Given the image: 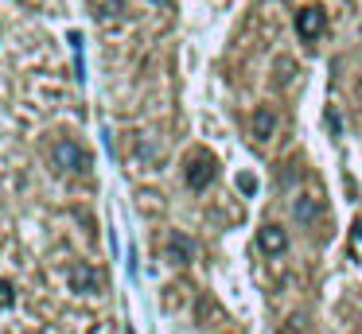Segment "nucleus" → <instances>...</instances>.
Wrapping results in <instances>:
<instances>
[{
  "mask_svg": "<svg viewBox=\"0 0 362 334\" xmlns=\"http://www.w3.org/2000/svg\"><path fill=\"white\" fill-rule=\"evenodd\" d=\"M257 245L265 249L269 256H281L284 249H288V233L281 229V225H273V222H265L261 225V233H257Z\"/></svg>",
  "mask_w": 362,
  "mask_h": 334,
  "instance_id": "nucleus-3",
  "label": "nucleus"
},
{
  "mask_svg": "<svg viewBox=\"0 0 362 334\" xmlns=\"http://www.w3.org/2000/svg\"><path fill=\"white\" fill-rule=\"evenodd\" d=\"M51 155H55V163H59L63 171H86V167H90V155L82 152V148L74 144V140H59Z\"/></svg>",
  "mask_w": 362,
  "mask_h": 334,
  "instance_id": "nucleus-2",
  "label": "nucleus"
},
{
  "mask_svg": "<svg viewBox=\"0 0 362 334\" xmlns=\"http://www.w3.org/2000/svg\"><path fill=\"white\" fill-rule=\"evenodd\" d=\"M354 233H358V237H362V222H358V225H354Z\"/></svg>",
  "mask_w": 362,
  "mask_h": 334,
  "instance_id": "nucleus-11",
  "label": "nucleus"
},
{
  "mask_svg": "<svg viewBox=\"0 0 362 334\" xmlns=\"http://www.w3.org/2000/svg\"><path fill=\"white\" fill-rule=\"evenodd\" d=\"M168 253H172L175 264H187V261H191V241L183 237V233H175V237L168 241Z\"/></svg>",
  "mask_w": 362,
  "mask_h": 334,
  "instance_id": "nucleus-6",
  "label": "nucleus"
},
{
  "mask_svg": "<svg viewBox=\"0 0 362 334\" xmlns=\"http://www.w3.org/2000/svg\"><path fill=\"white\" fill-rule=\"evenodd\" d=\"M323 23H327V16L320 12V8H300L296 12V31L300 39H315L323 31Z\"/></svg>",
  "mask_w": 362,
  "mask_h": 334,
  "instance_id": "nucleus-4",
  "label": "nucleus"
},
{
  "mask_svg": "<svg viewBox=\"0 0 362 334\" xmlns=\"http://www.w3.org/2000/svg\"><path fill=\"white\" fill-rule=\"evenodd\" d=\"M238 186H242V194H257V179L253 175H238Z\"/></svg>",
  "mask_w": 362,
  "mask_h": 334,
  "instance_id": "nucleus-9",
  "label": "nucleus"
},
{
  "mask_svg": "<svg viewBox=\"0 0 362 334\" xmlns=\"http://www.w3.org/2000/svg\"><path fill=\"white\" fill-rule=\"evenodd\" d=\"M74 287H78V292H98L102 280H98L94 268H74Z\"/></svg>",
  "mask_w": 362,
  "mask_h": 334,
  "instance_id": "nucleus-7",
  "label": "nucleus"
},
{
  "mask_svg": "<svg viewBox=\"0 0 362 334\" xmlns=\"http://www.w3.org/2000/svg\"><path fill=\"white\" fill-rule=\"evenodd\" d=\"M214 175H218V160H214L211 152H195L187 160V171H183L191 191H206V186L214 183Z\"/></svg>",
  "mask_w": 362,
  "mask_h": 334,
  "instance_id": "nucleus-1",
  "label": "nucleus"
},
{
  "mask_svg": "<svg viewBox=\"0 0 362 334\" xmlns=\"http://www.w3.org/2000/svg\"><path fill=\"white\" fill-rule=\"evenodd\" d=\"M12 299H16V295H12V284L8 280H0V307H8Z\"/></svg>",
  "mask_w": 362,
  "mask_h": 334,
  "instance_id": "nucleus-10",
  "label": "nucleus"
},
{
  "mask_svg": "<svg viewBox=\"0 0 362 334\" xmlns=\"http://www.w3.org/2000/svg\"><path fill=\"white\" fill-rule=\"evenodd\" d=\"M273 132H276V113H273L269 105H261L257 113H253V136H257V140H269Z\"/></svg>",
  "mask_w": 362,
  "mask_h": 334,
  "instance_id": "nucleus-5",
  "label": "nucleus"
},
{
  "mask_svg": "<svg viewBox=\"0 0 362 334\" xmlns=\"http://www.w3.org/2000/svg\"><path fill=\"white\" fill-rule=\"evenodd\" d=\"M292 210H296V217H300V222H315V214H320L312 198H300V202H296V206H292Z\"/></svg>",
  "mask_w": 362,
  "mask_h": 334,
  "instance_id": "nucleus-8",
  "label": "nucleus"
},
{
  "mask_svg": "<svg viewBox=\"0 0 362 334\" xmlns=\"http://www.w3.org/2000/svg\"><path fill=\"white\" fill-rule=\"evenodd\" d=\"M160 4H172V0H160Z\"/></svg>",
  "mask_w": 362,
  "mask_h": 334,
  "instance_id": "nucleus-12",
  "label": "nucleus"
}]
</instances>
